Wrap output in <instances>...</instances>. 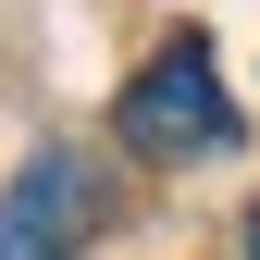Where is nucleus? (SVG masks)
Wrapping results in <instances>:
<instances>
[{"mask_svg": "<svg viewBox=\"0 0 260 260\" xmlns=\"http://www.w3.org/2000/svg\"><path fill=\"white\" fill-rule=\"evenodd\" d=\"M112 137L137 161H211V149H236V100H223L211 38H161L137 62V87L112 100Z\"/></svg>", "mask_w": 260, "mask_h": 260, "instance_id": "obj_1", "label": "nucleus"}, {"mask_svg": "<svg viewBox=\"0 0 260 260\" xmlns=\"http://www.w3.org/2000/svg\"><path fill=\"white\" fill-rule=\"evenodd\" d=\"M100 236V161L87 149H25L13 186H0V260H75Z\"/></svg>", "mask_w": 260, "mask_h": 260, "instance_id": "obj_2", "label": "nucleus"}, {"mask_svg": "<svg viewBox=\"0 0 260 260\" xmlns=\"http://www.w3.org/2000/svg\"><path fill=\"white\" fill-rule=\"evenodd\" d=\"M248 260H260V211H248Z\"/></svg>", "mask_w": 260, "mask_h": 260, "instance_id": "obj_3", "label": "nucleus"}]
</instances>
